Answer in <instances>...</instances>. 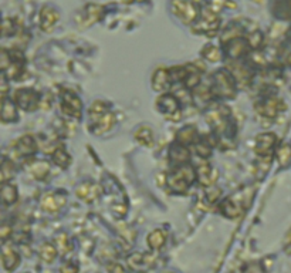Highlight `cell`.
Segmentation results:
<instances>
[{"instance_id": "obj_49", "label": "cell", "mask_w": 291, "mask_h": 273, "mask_svg": "<svg viewBox=\"0 0 291 273\" xmlns=\"http://www.w3.org/2000/svg\"><path fill=\"white\" fill-rule=\"evenodd\" d=\"M6 94H8V84H6V78H2V101L6 100Z\"/></svg>"}, {"instance_id": "obj_12", "label": "cell", "mask_w": 291, "mask_h": 273, "mask_svg": "<svg viewBox=\"0 0 291 273\" xmlns=\"http://www.w3.org/2000/svg\"><path fill=\"white\" fill-rule=\"evenodd\" d=\"M64 204H66V197L61 195V194H56V192H47L40 199L41 209L50 213L60 211L61 208L64 206Z\"/></svg>"}, {"instance_id": "obj_53", "label": "cell", "mask_w": 291, "mask_h": 273, "mask_svg": "<svg viewBox=\"0 0 291 273\" xmlns=\"http://www.w3.org/2000/svg\"><path fill=\"white\" fill-rule=\"evenodd\" d=\"M27 273H31V272H27Z\"/></svg>"}, {"instance_id": "obj_43", "label": "cell", "mask_w": 291, "mask_h": 273, "mask_svg": "<svg viewBox=\"0 0 291 273\" xmlns=\"http://www.w3.org/2000/svg\"><path fill=\"white\" fill-rule=\"evenodd\" d=\"M261 41H263V36H261V33L259 31H254L250 34V37H249V44L253 46V47H259L261 44Z\"/></svg>"}, {"instance_id": "obj_5", "label": "cell", "mask_w": 291, "mask_h": 273, "mask_svg": "<svg viewBox=\"0 0 291 273\" xmlns=\"http://www.w3.org/2000/svg\"><path fill=\"white\" fill-rule=\"evenodd\" d=\"M206 121L215 131V134L223 136L229 128V110L223 106L212 107L206 113Z\"/></svg>"}, {"instance_id": "obj_35", "label": "cell", "mask_w": 291, "mask_h": 273, "mask_svg": "<svg viewBox=\"0 0 291 273\" xmlns=\"http://www.w3.org/2000/svg\"><path fill=\"white\" fill-rule=\"evenodd\" d=\"M202 56H203V59H206L210 63H216L222 59V53H220V50L217 49L216 46L213 44H208L203 50H202Z\"/></svg>"}, {"instance_id": "obj_50", "label": "cell", "mask_w": 291, "mask_h": 273, "mask_svg": "<svg viewBox=\"0 0 291 273\" xmlns=\"http://www.w3.org/2000/svg\"><path fill=\"white\" fill-rule=\"evenodd\" d=\"M190 2H193V3H201L202 0H190Z\"/></svg>"}, {"instance_id": "obj_39", "label": "cell", "mask_w": 291, "mask_h": 273, "mask_svg": "<svg viewBox=\"0 0 291 273\" xmlns=\"http://www.w3.org/2000/svg\"><path fill=\"white\" fill-rule=\"evenodd\" d=\"M105 111H110V106H108L105 101H100V100L94 101V103L91 104L90 110H88L90 115H98V114H103L105 113Z\"/></svg>"}, {"instance_id": "obj_44", "label": "cell", "mask_w": 291, "mask_h": 273, "mask_svg": "<svg viewBox=\"0 0 291 273\" xmlns=\"http://www.w3.org/2000/svg\"><path fill=\"white\" fill-rule=\"evenodd\" d=\"M219 195H220V190L216 188V187H212V188L206 192V198H208V201H210V202H215L217 198H219Z\"/></svg>"}, {"instance_id": "obj_34", "label": "cell", "mask_w": 291, "mask_h": 273, "mask_svg": "<svg viewBox=\"0 0 291 273\" xmlns=\"http://www.w3.org/2000/svg\"><path fill=\"white\" fill-rule=\"evenodd\" d=\"M101 12H103V8L98 6V5L87 6L85 12H84V16H85V22L84 23H87V26H90L94 22H97L98 19H100V16H101Z\"/></svg>"}, {"instance_id": "obj_11", "label": "cell", "mask_w": 291, "mask_h": 273, "mask_svg": "<svg viewBox=\"0 0 291 273\" xmlns=\"http://www.w3.org/2000/svg\"><path fill=\"white\" fill-rule=\"evenodd\" d=\"M257 113L263 115V117H267V118H273L276 117L277 114L280 113L285 106L283 104L281 100L276 99V97H269V99H264L261 103L257 104Z\"/></svg>"}, {"instance_id": "obj_19", "label": "cell", "mask_w": 291, "mask_h": 273, "mask_svg": "<svg viewBox=\"0 0 291 273\" xmlns=\"http://www.w3.org/2000/svg\"><path fill=\"white\" fill-rule=\"evenodd\" d=\"M172 84L171 74H169V70L161 67L158 68L157 71L154 73L152 76V87L155 91H166Z\"/></svg>"}, {"instance_id": "obj_36", "label": "cell", "mask_w": 291, "mask_h": 273, "mask_svg": "<svg viewBox=\"0 0 291 273\" xmlns=\"http://www.w3.org/2000/svg\"><path fill=\"white\" fill-rule=\"evenodd\" d=\"M54 243H56V248H57L59 252H61V253H67V252L71 250V242H70V238H68L66 232H60L59 235L56 236Z\"/></svg>"}, {"instance_id": "obj_10", "label": "cell", "mask_w": 291, "mask_h": 273, "mask_svg": "<svg viewBox=\"0 0 291 273\" xmlns=\"http://www.w3.org/2000/svg\"><path fill=\"white\" fill-rule=\"evenodd\" d=\"M82 103L73 93H64L61 97V111L71 118H81Z\"/></svg>"}, {"instance_id": "obj_47", "label": "cell", "mask_w": 291, "mask_h": 273, "mask_svg": "<svg viewBox=\"0 0 291 273\" xmlns=\"http://www.w3.org/2000/svg\"><path fill=\"white\" fill-rule=\"evenodd\" d=\"M13 33V24L10 26V20H5L3 23V36H10Z\"/></svg>"}, {"instance_id": "obj_6", "label": "cell", "mask_w": 291, "mask_h": 273, "mask_svg": "<svg viewBox=\"0 0 291 273\" xmlns=\"http://www.w3.org/2000/svg\"><path fill=\"white\" fill-rule=\"evenodd\" d=\"M13 103L24 111H34L40 104V96L30 88H19L13 94Z\"/></svg>"}, {"instance_id": "obj_23", "label": "cell", "mask_w": 291, "mask_h": 273, "mask_svg": "<svg viewBox=\"0 0 291 273\" xmlns=\"http://www.w3.org/2000/svg\"><path fill=\"white\" fill-rule=\"evenodd\" d=\"M198 178H199V182H201L202 185L209 187V185H213V182L217 178V172L210 167L208 162H205L198 169Z\"/></svg>"}, {"instance_id": "obj_32", "label": "cell", "mask_w": 291, "mask_h": 273, "mask_svg": "<svg viewBox=\"0 0 291 273\" xmlns=\"http://www.w3.org/2000/svg\"><path fill=\"white\" fill-rule=\"evenodd\" d=\"M16 118H17V113H16L15 103H12L9 100H3V103H2V122L16 121Z\"/></svg>"}, {"instance_id": "obj_4", "label": "cell", "mask_w": 291, "mask_h": 273, "mask_svg": "<svg viewBox=\"0 0 291 273\" xmlns=\"http://www.w3.org/2000/svg\"><path fill=\"white\" fill-rule=\"evenodd\" d=\"M171 12L183 24H192L199 19V9L190 0H172Z\"/></svg>"}, {"instance_id": "obj_29", "label": "cell", "mask_w": 291, "mask_h": 273, "mask_svg": "<svg viewBox=\"0 0 291 273\" xmlns=\"http://www.w3.org/2000/svg\"><path fill=\"white\" fill-rule=\"evenodd\" d=\"M30 174L36 178V179H44L45 176L48 175L50 171V164L47 161H34L29 168Z\"/></svg>"}, {"instance_id": "obj_9", "label": "cell", "mask_w": 291, "mask_h": 273, "mask_svg": "<svg viewBox=\"0 0 291 273\" xmlns=\"http://www.w3.org/2000/svg\"><path fill=\"white\" fill-rule=\"evenodd\" d=\"M128 266L134 270V272H145L147 269H151L155 266L157 256L152 253H141V252H135L132 255H129L127 259Z\"/></svg>"}, {"instance_id": "obj_17", "label": "cell", "mask_w": 291, "mask_h": 273, "mask_svg": "<svg viewBox=\"0 0 291 273\" xmlns=\"http://www.w3.org/2000/svg\"><path fill=\"white\" fill-rule=\"evenodd\" d=\"M2 263H3V267L6 270H9V272L15 270L16 267L19 266V263H20V256L12 248V245L3 243V248H2Z\"/></svg>"}, {"instance_id": "obj_30", "label": "cell", "mask_w": 291, "mask_h": 273, "mask_svg": "<svg viewBox=\"0 0 291 273\" xmlns=\"http://www.w3.org/2000/svg\"><path fill=\"white\" fill-rule=\"evenodd\" d=\"M176 136H178L179 144H192V143H195L196 136H198V129L195 128L193 125H186V127H183V128L178 131Z\"/></svg>"}, {"instance_id": "obj_18", "label": "cell", "mask_w": 291, "mask_h": 273, "mask_svg": "<svg viewBox=\"0 0 291 273\" xmlns=\"http://www.w3.org/2000/svg\"><path fill=\"white\" fill-rule=\"evenodd\" d=\"M59 19H60V15L56 9L52 6H45L41 9V13H40V26L44 31L52 30L56 26V23L59 22Z\"/></svg>"}, {"instance_id": "obj_24", "label": "cell", "mask_w": 291, "mask_h": 273, "mask_svg": "<svg viewBox=\"0 0 291 273\" xmlns=\"http://www.w3.org/2000/svg\"><path fill=\"white\" fill-rule=\"evenodd\" d=\"M220 212L223 213L226 218H237L241 213V208H240L239 202H234L233 199H224L220 204Z\"/></svg>"}, {"instance_id": "obj_8", "label": "cell", "mask_w": 291, "mask_h": 273, "mask_svg": "<svg viewBox=\"0 0 291 273\" xmlns=\"http://www.w3.org/2000/svg\"><path fill=\"white\" fill-rule=\"evenodd\" d=\"M157 108L164 114L166 118L171 120H179L180 118V108L179 101L175 99L172 94H162L157 100Z\"/></svg>"}, {"instance_id": "obj_13", "label": "cell", "mask_w": 291, "mask_h": 273, "mask_svg": "<svg viewBox=\"0 0 291 273\" xmlns=\"http://www.w3.org/2000/svg\"><path fill=\"white\" fill-rule=\"evenodd\" d=\"M6 76L10 80L17 81L24 73V59L20 52H10V64L9 67L5 70Z\"/></svg>"}, {"instance_id": "obj_28", "label": "cell", "mask_w": 291, "mask_h": 273, "mask_svg": "<svg viewBox=\"0 0 291 273\" xmlns=\"http://www.w3.org/2000/svg\"><path fill=\"white\" fill-rule=\"evenodd\" d=\"M135 140L141 145H143V147H152L154 145V140H155L154 138V131L150 127L143 125V127L135 131Z\"/></svg>"}, {"instance_id": "obj_31", "label": "cell", "mask_w": 291, "mask_h": 273, "mask_svg": "<svg viewBox=\"0 0 291 273\" xmlns=\"http://www.w3.org/2000/svg\"><path fill=\"white\" fill-rule=\"evenodd\" d=\"M16 201H17V190H16L15 185L3 182V185H2V202H3V205L9 206V205L15 204Z\"/></svg>"}, {"instance_id": "obj_7", "label": "cell", "mask_w": 291, "mask_h": 273, "mask_svg": "<svg viewBox=\"0 0 291 273\" xmlns=\"http://www.w3.org/2000/svg\"><path fill=\"white\" fill-rule=\"evenodd\" d=\"M115 121H117L115 114L111 113V111H105V113L98 114V115H90V128L92 134L101 135V134L111 131L115 125Z\"/></svg>"}, {"instance_id": "obj_3", "label": "cell", "mask_w": 291, "mask_h": 273, "mask_svg": "<svg viewBox=\"0 0 291 273\" xmlns=\"http://www.w3.org/2000/svg\"><path fill=\"white\" fill-rule=\"evenodd\" d=\"M219 26H220V20H219L217 12H215L212 8H208L201 13L198 22L195 23V26L192 27V31L196 34L215 36Z\"/></svg>"}, {"instance_id": "obj_26", "label": "cell", "mask_w": 291, "mask_h": 273, "mask_svg": "<svg viewBox=\"0 0 291 273\" xmlns=\"http://www.w3.org/2000/svg\"><path fill=\"white\" fill-rule=\"evenodd\" d=\"M169 157L175 162V164H186L187 159H189V150L183 144L173 145L169 151Z\"/></svg>"}, {"instance_id": "obj_48", "label": "cell", "mask_w": 291, "mask_h": 273, "mask_svg": "<svg viewBox=\"0 0 291 273\" xmlns=\"http://www.w3.org/2000/svg\"><path fill=\"white\" fill-rule=\"evenodd\" d=\"M9 235H12V228L3 225V226H2V231H0V236H2V239H3V241H8Z\"/></svg>"}, {"instance_id": "obj_41", "label": "cell", "mask_w": 291, "mask_h": 273, "mask_svg": "<svg viewBox=\"0 0 291 273\" xmlns=\"http://www.w3.org/2000/svg\"><path fill=\"white\" fill-rule=\"evenodd\" d=\"M78 270H80V266L78 263H75L74 260H68L60 267V273H78Z\"/></svg>"}, {"instance_id": "obj_25", "label": "cell", "mask_w": 291, "mask_h": 273, "mask_svg": "<svg viewBox=\"0 0 291 273\" xmlns=\"http://www.w3.org/2000/svg\"><path fill=\"white\" fill-rule=\"evenodd\" d=\"M147 242H148V246H150L151 250L162 249L165 242H166V235H165L164 231L155 229V231H152L150 235H148Z\"/></svg>"}, {"instance_id": "obj_40", "label": "cell", "mask_w": 291, "mask_h": 273, "mask_svg": "<svg viewBox=\"0 0 291 273\" xmlns=\"http://www.w3.org/2000/svg\"><path fill=\"white\" fill-rule=\"evenodd\" d=\"M240 33H241V30H240V27H237V26H231L230 29H227V30L224 31V36H223V43H226V40H227V43L230 41V40H234V38L240 37Z\"/></svg>"}, {"instance_id": "obj_27", "label": "cell", "mask_w": 291, "mask_h": 273, "mask_svg": "<svg viewBox=\"0 0 291 273\" xmlns=\"http://www.w3.org/2000/svg\"><path fill=\"white\" fill-rule=\"evenodd\" d=\"M38 255H40V259H41L44 263H52V262H54V259L57 258L59 249L56 248V245H53V243L50 242H45L40 246Z\"/></svg>"}, {"instance_id": "obj_42", "label": "cell", "mask_w": 291, "mask_h": 273, "mask_svg": "<svg viewBox=\"0 0 291 273\" xmlns=\"http://www.w3.org/2000/svg\"><path fill=\"white\" fill-rule=\"evenodd\" d=\"M196 151H198V154H199L201 157L205 158V157H209L212 150H210V145L208 144L206 141H201L199 144L196 145Z\"/></svg>"}, {"instance_id": "obj_14", "label": "cell", "mask_w": 291, "mask_h": 273, "mask_svg": "<svg viewBox=\"0 0 291 273\" xmlns=\"http://www.w3.org/2000/svg\"><path fill=\"white\" fill-rule=\"evenodd\" d=\"M276 141V135L271 134V132L260 134L256 138V145H254V150L257 152V155H260V157H270L273 150H274Z\"/></svg>"}, {"instance_id": "obj_16", "label": "cell", "mask_w": 291, "mask_h": 273, "mask_svg": "<svg viewBox=\"0 0 291 273\" xmlns=\"http://www.w3.org/2000/svg\"><path fill=\"white\" fill-rule=\"evenodd\" d=\"M37 150V144H36V140L34 136L31 135H23L22 138H19V141L16 143V151L19 157L23 158H31Z\"/></svg>"}, {"instance_id": "obj_37", "label": "cell", "mask_w": 291, "mask_h": 273, "mask_svg": "<svg viewBox=\"0 0 291 273\" xmlns=\"http://www.w3.org/2000/svg\"><path fill=\"white\" fill-rule=\"evenodd\" d=\"M0 175H2V182H8L9 179L15 175V165L12 164V161H9V159H3Z\"/></svg>"}, {"instance_id": "obj_20", "label": "cell", "mask_w": 291, "mask_h": 273, "mask_svg": "<svg viewBox=\"0 0 291 273\" xmlns=\"http://www.w3.org/2000/svg\"><path fill=\"white\" fill-rule=\"evenodd\" d=\"M247 50H249V43L241 37L230 40L226 44V53L229 54V57H231V59H239L241 56H245Z\"/></svg>"}, {"instance_id": "obj_1", "label": "cell", "mask_w": 291, "mask_h": 273, "mask_svg": "<svg viewBox=\"0 0 291 273\" xmlns=\"http://www.w3.org/2000/svg\"><path fill=\"white\" fill-rule=\"evenodd\" d=\"M196 172L192 165L182 164L178 168H175L171 174L168 175L166 182L169 185L172 192L175 194H183L189 190V187L192 185L196 179Z\"/></svg>"}, {"instance_id": "obj_33", "label": "cell", "mask_w": 291, "mask_h": 273, "mask_svg": "<svg viewBox=\"0 0 291 273\" xmlns=\"http://www.w3.org/2000/svg\"><path fill=\"white\" fill-rule=\"evenodd\" d=\"M53 161L61 168H67L71 162V157L68 155L64 148H56L53 152Z\"/></svg>"}, {"instance_id": "obj_22", "label": "cell", "mask_w": 291, "mask_h": 273, "mask_svg": "<svg viewBox=\"0 0 291 273\" xmlns=\"http://www.w3.org/2000/svg\"><path fill=\"white\" fill-rule=\"evenodd\" d=\"M231 76L234 77V80L240 84V85H246L250 83V70L245 67L243 64H237V63H231L230 66Z\"/></svg>"}, {"instance_id": "obj_46", "label": "cell", "mask_w": 291, "mask_h": 273, "mask_svg": "<svg viewBox=\"0 0 291 273\" xmlns=\"http://www.w3.org/2000/svg\"><path fill=\"white\" fill-rule=\"evenodd\" d=\"M112 211L118 215V218H122L125 213H127V205L125 204H117L114 208H112Z\"/></svg>"}, {"instance_id": "obj_2", "label": "cell", "mask_w": 291, "mask_h": 273, "mask_svg": "<svg viewBox=\"0 0 291 273\" xmlns=\"http://www.w3.org/2000/svg\"><path fill=\"white\" fill-rule=\"evenodd\" d=\"M213 94L220 99H233L236 96V81L231 73L226 70H219L213 76Z\"/></svg>"}, {"instance_id": "obj_15", "label": "cell", "mask_w": 291, "mask_h": 273, "mask_svg": "<svg viewBox=\"0 0 291 273\" xmlns=\"http://www.w3.org/2000/svg\"><path fill=\"white\" fill-rule=\"evenodd\" d=\"M75 195L84 202H94L101 195V187L94 182H82L75 188Z\"/></svg>"}, {"instance_id": "obj_45", "label": "cell", "mask_w": 291, "mask_h": 273, "mask_svg": "<svg viewBox=\"0 0 291 273\" xmlns=\"http://www.w3.org/2000/svg\"><path fill=\"white\" fill-rule=\"evenodd\" d=\"M108 273H127V270L120 263H111L108 265Z\"/></svg>"}, {"instance_id": "obj_52", "label": "cell", "mask_w": 291, "mask_h": 273, "mask_svg": "<svg viewBox=\"0 0 291 273\" xmlns=\"http://www.w3.org/2000/svg\"><path fill=\"white\" fill-rule=\"evenodd\" d=\"M128 3H131V2H134V0H127Z\"/></svg>"}, {"instance_id": "obj_21", "label": "cell", "mask_w": 291, "mask_h": 273, "mask_svg": "<svg viewBox=\"0 0 291 273\" xmlns=\"http://www.w3.org/2000/svg\"><path fill=\"white\" fill-rule=\"evenodd\" d=\"M202 78V71L196 66H192V64H187L185 66V80H183V84L187 88H196L199 84H201Z\"/></svg>"}, {"instance_id": "obj_38", "label": "cell", "mask_w": 291, "mask_h": 273, "mask_svg": "<svg viewBox=\"0 0 291 273\" xmlns=\"http://www.w3.org/2000/svg\"><path fill=\"white\" fill-rule=\"evenodd\" d=\"M277 159L280 162V165H287L291 159V147L288 144L281 145L277 150Z\"/></svg>"}, {"instance_id": "obj_51", "label": "cell", "mask_w": 291, "mask_h": 273, "mask_svg": "<svg viewBox=\"0 0 291 273\" xmlns=\"http://www.w3.org/2000/svg\"><path fill=\"white\" fill-rule=\"evenodd\" d=\"M162 273H176V272H171V270H165V272H162Z\"/></svg>"}]
</instances>
